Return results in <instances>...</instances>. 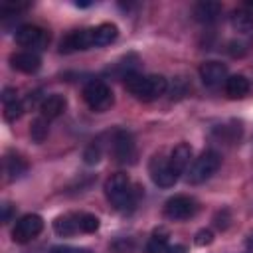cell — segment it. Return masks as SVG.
I'll list each match as a JSON object with an SVG mask.
<instances>
[{"label":"cell","mask_w":253,"mask_h":253,"mask_svg":"<svg viewBox=\"0 0 253 253\" xmlns=\"http://www.w3.org/2000/svg\"><path fill=\"white\" fill-rule=\"evenodd\" d=\"M105 196L109 204L119 211H130L138 202V188L130 182L128 174H111L105 182Z\"/></svg>","instance_id":"cell-1"},{"label":"cell","mask_w":253,"mask_h":253,"mask_svg":"<svg viewBox=\"0 0 253 253\" xmlns=\"http://www.w3.org/2000/svg\"><path fill=\"white\" fill-rule=\"evenodd\" d=\"M125 79V89L138 101L150 103L162 97L168 89V81L162 75H138V73H128Z\"/></svg>","instance_id":"cell-2"},{"label":"cell","mask_w":253,"mask_h":253,"mask_svg":"<svg viewBox=\"0 0 253 253\" xmlns=\"http://www.w3.org/2000/svg\"><path fill=\"white\" fill-rule=\"evenodd\" d=\"M83 101L87 103V107L95 113H105L113 107L115 103V95L111 91V87L101 81V79H91L85 87H83Z\"/></svg>","instance_id":"cell-3"},{"label":"cell","mask_w":253,"mask_h":253,"mask_svg":"<svg viewBox=\"0 0 253 253\" xmlns=\"http://www.w3.org/2000/svg\"><path fill=\"white\" fill-rule=\"evenodd\" d=\"M219 166H221V156H219L215 150H204V152L192 162V166L188 168L186 180H188L190 184H202V182L210 180V178L217 172Z\"/></svg>","instance_id":"cell-4"},{"label":"cell","mask_w":253,"mask_h":253,"mask_svg":"<svg viewBox=\"0 0 253 253\" xmlns=\"http://www.w3.org/2000/svg\"><path fill=\"white\" fill-rule=\"evenodd\" d=\"M113 156L119 164H134L136 162V156H138V150H136V142H134V136L125 130V128H119L113 132Z\"/></svg>","instance_id":"cell-5"},{"label":"cell","mask_w":253,"mask_h":253,"mask_svg":"<svg viewBox=\"0 0 253 253\" xmlns=\"http://www.w3.org/2000/svg\"><path fill=\"white\" fill-rule=\"evenodd\" d=\"M14 40L18 45L28 47V51H32V49H43L49 43V34H47V30H43L36 24H24L16 30Z\"/></svg>","instance_id":"cell-6"},{"label":"cell","mask_w":253,"mask_h":253,"mask_svg":"<svg viewBox=\"0 0 253 253\" xmlns=\"http://www.w3.org/2000/svg\"><path fill=\"white\" fill-rule=\"evenodd\" d=\"M198 211V202L190 196H172L170 200H166L164 204V215L172 221H184V219H190L194 217Z\"/></svg>","instance_id":"cell-7"},{"label":"cell","mask_w":253,"mask_h":253,"mask_svg":"<svg viewBox=\"0 0 253 253\" xmlns=\"http://www.w3.org/2000/svg\"><path fill=\"white\" fill-rule=\"evenodd\" d=\"M42 229H43L42 215H38V213H26V215H22L16 221V225L12 229V241L14 243H28L36 235H40Z\"/></svg>","instance_id":"cell-8"},{"label":"cell","mask_w":253,"mask_h":253,"mask_svg":"<svg viewBox=\"0 0 253 253\" xmlns=\"http://www.w3.org/2000/svg\"><path fill=\"white\" fill-rule=\"evenodd\" d=\"M148 170H150L152 182L156 186H160V188H172L180 178V174L170 166V162L166 158H160V156H154L150 160Z\"/></svg>","instance_id":"cell-9"},{"label":"cell","mask_w":253,"mask_h":253,"mask_svg":"<svg viewBox=\"0 0 253 253\" xmlns=\"http://www.w3.org/2000/svg\"><path fill=\"white\" fill-rule=\"evenodd\" d=\"M95 47L93 42V28H83V30H75L71 34H67L61 43H59V51L61 53H71V51H83V49H91Z\"/></svg>","instance_id":"cell-10"},{"label":"cell","mask_w":253,"mask_h":253,"mask_svg":"<svg viewBox=\"0 0 253 253\" xmlns=\"http://www.w3.org/2000/svg\"><path fill=\"white\" fill-rule=\"evenodd\" d=\"M200 79L206 87H217L227 79V67L221 61H206L200 65Z\"/></svg>","instance_id":"cell-11"},{"label":"cell","mask_w":253,"mask_h":253,"mask_svg":"<svg viewBox=\"0 0 253 253\" xmlns=\"http://www.w3.org/2000/svg\"><path fill=\"white\" fill-rule=\"evenodd\" d=\"M10 65L16 69V71H22V73H36L40 67H42V59L38 53L34 51H18V53H12L10 55Z\"/></svg>","instance_id":"cell-12"},{"label":"cell","mask_w":253,"mask_h":253,"mask_svg":"<svg viewBox=\"0 0 253 253\" xmlns=\"http://www.w3.org/2000/svg\"><path fill=\"white\" fill-rule=\"evenodd\" d=\"M223 12V6L215 0H204V2H198L194 6V18L200 22V24H213L219 20Z\"/></svg>","instance_id":"cell-13"},{"label":"cell","mask_w":253,"mask_h":253,"mask_svg":"<svg viewBox=\"0 0 253 253\" xmlns=\"http://www.w3.org/2000/svg\"><path fill=\"white\" fill-rule=\"evenodd\" d=\"M65 107H67V99L63 95H59V93H53V95L43 97V101L40 105V111H42V117L51 121V119H57L59 115H63Z\"/></svg>","instance_id":"cell-14"},{"label":"cell","mask_w":253,"mask_h":253,"mask_svg":"<svg viewBox=\"0 0 253 253\" xmlns=\"http://www.w3.org/2000/svg\"><path fill=\"white\" fill-rule=\"evenodd\" d=\"M249 91H251V83L245 75L235 73L225 79V93L229 99H243L245 95H249Z\"/></svg>","instance_id":"cell-15"},{"label":"cell","mask_w":253,"mask_h":253,"mask_svg":"<svg viewBox=\"0 0 253 253\" xmlns=\"http://www.w3.org/2000/svg\"><path fill=\"white\" fill-rule=\"evenodd\" d=\"M229 20H231V26L235 30H239L243 34L249 32L253 28V2H245L241 8L233 10Z\"/></svg>","instance_id":"cell-16"},{"label":"cell","mask_w":253,"mask_h":253,"mask_svg":"<svg viewBox=\"0 0 253 253\" xmlns=\"http://www.w3.org/2000/svg\"><path fill=\"white\" fill-rule=\"evenodd\" d=\"M28 162L26 158H22L18 152H8L4 156V172L8 176V180H18L28 172Z\"/></svg>","instance_id":"cell-17"},{"label":"cell","mask_w":253,"mask_h":253,"mask_svg":"<svg viewBox=\"0 0 253 253\" xmlns=\"http://www.w3.org/2000/svg\"><path fill=\"white\" fill-rule=\"evenodd\" d=\"M53 231L61 237H71L75 233H81V227H79V217L77 213H63L59 217H55L53 221Z\"/></svg>","instance_id":"cell-18"},{"label":"cell","mask_w":253,"mask_h":253,"mask_svg":"<svg viewBox=\"0 0 253 253\" xmlns=\"http://www.w3.org/2000/svg\"><path fill=\"white\" fill-rule=\"evenodd\" d=\"M119 38V28L111 22H105V24H99L93 28V42H95V47H105V45H111L115 40Z\"/></svg>","instance_id":"cell-19"},{"label":"cell","mask_w":253,"mask_h":253,"mask_svg":"<svg viewBox=\"0 0 253 253\" xmlns=\"http://www.w3.org/2000/svg\"><path fill=\"white\" fill-rule=\"evenodd\" d=\"M190 158H192V146H190L188 142H180V144L172 150L168 162H170V166H172L178 174H182V172L190 166Z\"/></svg>","instance_id":"cell-20"},{"label":"cell","mask_w":253,"mask_h":253,"mask_svg":"<svg viewBox=\"0 0 253 253\" xmlns=\"http://www.w3.org/2000/svg\"><path fill=\"white\" fill-rule=\"evenodd\" d=\"M144 253H170V245H168V237L164 231H154L152 237L146 241Z\"/></svg>","instance_id":"cell-21"},{"label":"cell","mask_w":253,"mask_h":253,"mask_svg":"<svg viewBox=\"0 0 253 253\" xmlns=\"http://www.w3.org/2000/svg\"><path fill=\"white\" fill-rule=\"evenodd\" d=\"M47 132H49V121L45 119V117H36L34 121H32V126H30V136H32V140L34 142H43L45 138H47Z\"/></svg>","instance_id":"cell-22"},{"label":"cell","mask_w":253,"mask_h":253,"mask_svg":"<svg viewBox=\"0 0 253 253\" xmlns=\"http://www.w3.org/2000/svg\"><path fill=\"white\" fill-rule=\"evenodd\" d=\"M79 217V227H81V233H95L99 229V217L93 215V213H77Z\"/></svg>","instance_id":"cell-23"},{"label":"cell","mask_w":253,"mask_h":253,"mask_svg":"<svg viewBox=\"0 0 253 253\" xmlns=\"http://www.w3.org/2000/svg\"><path fill=\"white\" fill-rule=\"evenodd\" d=\"M101 156H103V144H101V140H93V142L85 148V152H83L85 164H97V162L101 160Z\"/></svg>","instance_id":"cell-24"},{"label":"cell","mask_w":253,"mask_h":253,"mask_svg":"<svg viewBox=\"0 0 253 253\" xmlns=\"http://www.w3.org/2000/svg\"><path fill=\"white\" fill-rule=\"evenodd\" d=\"M24 111H26V105L18 99V101H14V103H10V105H4V119H6L8 123H14L16 119H20V117L24 115Z\"/></svg>","instance_id":"cell-25"},{"label":"cell","mask_w":253,"mask_h":253,"mask_svg":"<svg viewBox=\"0 0 253 253\" xmlns=\"http://www.w3.org/2000/svg\"><path fill=\"white\" fill-rule=\"evenodd\" d=\"M28 6H30V2H22V0H16V2L4 0V2L0 4V14H2V16H12V14H18L20 10H26Z\"/></svg>","instance_id":"cell-26"},{"label":"cell","mask_w":253,"mask_h":253,"mask_svg":"<svg viewBox=\"0 0 253 253\" xmlns=\"http://www.w3.org/2000/svg\"><path fill=\"white\" fill-rule=\"evenodd\" d=\"M229 221H231V215H229V210H219L215 215H213V225L217 227V229H227L229 227Z\"/></svg>","instance_id":"cell-27"},{"label":"cell","mask_w":253,"mask_h":253,"mask_svg":"<svg viewBox=\"0 0 253 253\" xmlns=\"http://www.w3.org/2000/svg\"><path fill=\"white\" fill-rule=\"evenodd\" d=\"M213 241V233L210 231V229H200L198 233H196V237H194V243L198 245V247H206V245H210Z\"/></svg>","instance_id":"cell-28"},{"label":"cell","mask_w":253,"mask_h":253,"mask_svg":"<svg viewBox=\"0 0 253 253\" xmlns=\"http://www.w3.org/2000/svg\"><path fill=\"white\" fill-rule=\"evenodd\" d=\"M49 253H91L89 249L83 247H71V245H55L49 249Z\"/></svg>","instance_id":"cell-29"},{"label":"cell","mask_w":253,"mask_h":253,"mask_svg":"<svg viewBox=\"0 0 253 253\" xmlns=\"http://www.w3.org/2000/svg\"><path fill=\"white\" fill-rule=\"evenodd\" d=\"M14 101H18V91H16L14 87H6V89L2 91V103H4V105H10V103H14Z\"/></svg>","instance_id":"cell-30"},{"label":"cell","mask_w":253,"mask_h":253,"mask_svg":"<svg viewBox=\"0 0 253 253\" xmlns=\"http://www.w3.org/2000/svg\"><path fill=\"white\" fill-rule=\"evenodd\" d=\"M12 215H14V206L12 204H4L2 206V221L8 223L12 219Z\"/></svg>","instance_id":"cell-31"},{"label":"cell","mask_w":253,"mask_h":253,"mask_svg":"<svg viewBox=\"0 0 253 253\" xmlns=\"http://www.w3.org/2000/svg\"><path fill=\"white\" fill-rule=\"evenodd\" d=\"M170 253H186V247L184 245H172L170 247Z\"/></svg>","instance_id":"cell-32"},{"label":"cell","mask_w":253,"mask_h":253,"mask_svg":"<svg viewBox=\"0 0 253 253\" xmlns=\"http://www.w3.org/2000/svg\"><path fill=\"white\" fill-rule=\"evenodd\" d=\"M247 251L253 253V235H249V239H247Z\"/></svg>","instance_id":"cell-33"},{"label":"cell","mask_w":253,"mask_h":253,"mask_svg":"<svg viewBox=\"0 0 253 253\" xmlns=\"http://www.w3.org/2000/svg\"><path fill=\"white\" fill-rule=\"evenodd\" d=\"M75 6H77V8H89V6H91V2H79V0H77V2H75Z\"/></svg>","instance_id":"cell-34"}]
</instances>
